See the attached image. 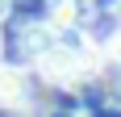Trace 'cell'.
<instances>
[{"mask_svg":"<svg viewBox=\"0 0 121 117\" xmlns=\"http://www.w3.org/2000/svg\"><path fill=\"white\" fill-rule=\"evenodd\" d=\"M109 58H117V63H121V34L109 42Z\"/></svg>","mask_w":121,"mask_h":117,"instance_id":"2","label":"cell"},{"mask_svg":"<svg viewBox=\"0 0 121 117\" xmlns=\"http://www.w3.org/2000/svg\"><path fill=\"white\" fill-rule=\"evenodd\" d=\"M4 13H9V0H0V17H4Z\"/></svg>","mask_w":121,"mask_h":117,"instance_id":"3","label":"cell"},{"mask_svg":"<svg viewBox=\"0 0 121 117\" xmlns=\"http://www.w3.org/2000/svg\"><path fill=\"white\" fill-rule=\"evenodd\" d=\"M25 96H29V80H25V71L0 67V105H4V109H21Z\"/></svg>","mask_w":121,"mask_h":117,"instance_id":"1","label":"cell"}]
</instances>
